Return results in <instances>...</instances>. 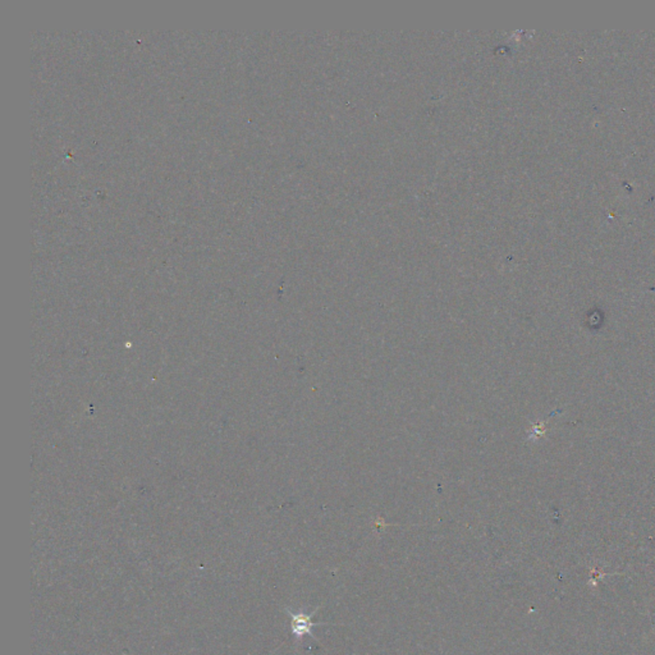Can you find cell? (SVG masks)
Segmentation results:
<instances>
[{
	"label": "cell",
	"mask_w": 655,
	"mask_h": 655,
	"mask_svg": "<svg viewBox=\"0 0 655 655\" xmlns=\"http://www.w3.org/2000/svg\"><path fill=\"white\" fill-rule=\"evenodd\" d=\"M289 613V617H291V624H292V631L294 633V636L297 639H301L303 638L305 635H308V636H313L311 632H313V628L315 626H319L320 624H314L313 619H311V616H306L305 613H294V612H291L288 610Z\"/></svg>",
	"instance_id": "cell-1"
}]
</instances>
